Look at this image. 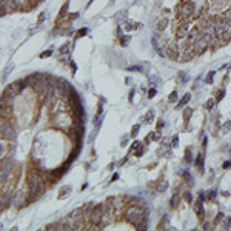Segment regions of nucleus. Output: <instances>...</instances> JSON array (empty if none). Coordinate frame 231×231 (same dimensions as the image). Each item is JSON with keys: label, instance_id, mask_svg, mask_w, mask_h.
<instances>
[{"label": "nucleus", "instance_id": "nucleus-1", "mask_svg": "<svg viewBox=\"0 0 231 231\" xmlns=\"http://www.w3.org/2000/svg\"><path fill=\"white\" fill-rule=\"evenodd\" d=\"M28 188H30L28 200H36L43 193V183H42V180H40L39 173L34 168H31L30 173H28Z\"/></svg>", "mask_w": 231, "mask_h": 231}, {"label": "nucleus", "instance_id": "nucleus-2", "mask_svg": "<svg viewBox=\"0 0 231 231\" xmlns=\"http://www.w3.org/2000/svg\"><path fill=\"white\" fill-rule=\"evenodd\" d=\"M194 11H196L194 2H186L183 6H177V16L180 17V20H189L194 16Z\"/></svg>", "mask_w": 231, "mask_h": 231}, {"label": "nucleus", "instance_id": "nucleus-3", "mask_svg": "<svg viewBox=\"0 0 231 231\" xmlns=\"http://www.w3.org/2000/svg\"><path fill=\"white\" fill-rule=\"evenodd\" d=\"M68 217H70V220H71V223H73L74 229H77V228H82V226H83V220H85V217H83L82 208H77V210L71 211Z\"/></svg>", "mask_w": 231, "mask_h": 231}, {"label": "nucleus", "instance_id": "nucleus-4", "mask_svg": "<svg viewBox=\"0 0 231 231\" xmlns=\"http://www.w3.org/2000/svg\"><path fill=\"white\" fill-rule=\"evenodd\" d=\"M189 31H191V22H189V20H182L179 23V26L176 28V37L183 40L189 34Z\"/></svg>", "mask_w": 231, "mask_h": 231}, {"label": "nucleus", "instance_id": "nucleus-5", "mask_svg": "<svg viewBox=\"0 0 231 231\" xmlns=\"http://www.w3.org/2000/svg\"><path fill=\"white\" fill-rule=\"evenodd\" d=\"M2 137L6 140H14L16 139V131L12 130L9 123H6L5 120H2Z\"/></svg>", "mask_w": 231, "mask_h": 231}, {"label": "nucleus", "instance_id": "nucleus-6", "mask_svg": "<svg viewBox=\"0 0 231 231\" xmlns=\"http://www.w3.org/2000/svg\"><path fill=\"white\" fill-rule=\"evenodd\" d=\"M210 43L207 42L205 39H203L202 36L196 40V43H194V46H193V49H194V52H196V56H199V54H202L203 51L207 49V46H208Z\"/></svg>", "mask_w": 231, "mask_h": 231}, {"label": "nucleus", "instance_id": "nucleus-7", "mask_svg": "<svg viewBox=\"0 0 231 231\" xmlns=\"http://www.w3.org/2000/svg\"><path fill=\"white\" fill-rule=\"evenodd\" d=\"M194 56H196V52H194L193 48H182L180 56H179V62H188V60H191Z\"/></svg>", "mask_w": 231, "mask_h": 231}, {"label": "nucleus", "instance_id": "nucleus-8", "mask_svg": "<svg viewBox=\"0 0 231 231\" xmlns=\"http://www.w3.org/2000/svg\"><path fill=\"white\" fill-rule=\"evenodd\" d=\"M20 89H22V85H20V83H9V85L6 86L5 92L8 94L9 97H14V96H17V94L20 92Z\"/></svg>", "mask_w": 231, "mask_h": 231}, {"label": "nucleus", "instance_id": "nucleus-9", "mask_svg": "<svg viewBox=\"0 0 231 231\" xmlns=\"http://www.w3.org/2000/svg\"><path fill=\"white\" fill-rule=\"evenodd\" d=\"M92 210H94V205L91 202L85 203V205L82 207V213H83V217H85V220H89L91 219V214H92Z\"/></svg>", "mask_w": 231, "mask_h": 231}, {"label": "nucleus", "instance_id": "nucleus-10", "mask_svg": "<svg viewBox=\"0 0 231 231\" xmlns=\"http://www.w3.org/2000/svg\"><path fill=\"white\" fill-rule=\"evenodd\" d=\"M193 210H194V213H196L199 217H202V216H203V205H202V200H200V199H199V200L194 203Z\"/></svg>", "mask_w": 231, "mask_h": 231}, {"label": "nucleus", "instance_id": "nucleus-11", "mask_svg": "<svg viewBox=\"0 0 231 231\" xmlns=\"http://www.w3.org/2000/svg\"><path fill=\"white\" fill-rule=\"evenodd\" d=\"M167 188H168V182H167V180H160V182L157 183V186H156V191H157V193H164Z\"/></svg>", "mask_w": 231, "mask_h": 231}, {"label": "nucleus", "instance_id": "nucleus-12", "mask_svg": "<svg viewBox=\"0 0 231 231\" xmlns=\"http://www.w3.org/2000/svg\"><path fill=\"white\" fill-rule=\"evenodd\" d=\"M189 99H191V94H185V96L179 100V103H177V110H179V108H183V106L189 102Z\"/></svg>", "mask_w": 231, "mask_h": 231}, {"label": "nucleus", "instance_id": "nucleus-13", "mask_svg": "<svg viewBox=\"0 0 231 231\" xmlns=\"http://www.w3.org/2000/svg\"><path fill=\"white\" fill-rule=\"evenodd\" d=\"M167 25H168V20H167V19H160V20H159V23H157V33L165 31Z\"/></svg>", "mask_w": 231, "mask_h": 231}, {"label": "nucleus", "instance_id": "nucleus-14", "mask_svg": "<svg viewBox=\"0 0 231 231\" xmlns=\"http://www.w3.org/2000/svg\"><path fill=\"white\" fill-rule=\"evenodd\" d=\"M143 122H145V123H151V122H153V119H154V110H148V113L143 116Z\"/></svg>", "mask_w": 231, "mask_h": 231}, {"label": "nucleus", "instance_id": "nucleus-15", "mask_svg": "<svg viewBox=\"0 0 231 231\" xmlns=\"http://www.w3.org/2000/svg\"><path fill=\"white\" fill-rule=\"evenodd\" d=\"M71 189H73V188H71L70 185H66V186H63V188L60 189V194H59V199H63V197H66L68 194H70V193H71Z\"/></svg>", "mask_w": 231, "mask_h": 231}, {"label": "nucleus", "instance_id": "nucleus-16", "mask_svg": "<svg viewBox=\"0 0 231 231\" xmlns=\"http://www.w3.org/2000/svg\"><path fill=\"white\" fill-rule=\"evenodd\" d=\"M179 202H180V197H179V194H174L173 197H171V200H170V205L173 207V208H176L179 205Z\"/></svg>", "mask_w": 231, "mask_h": 231}, {"label": "nucleus", "instance_id": "nucleus-17", "mask_svg": "<svg viewBox=\"0 0 231 231\" xmlns=\"http://www.w3.org/2000/svg\"><path fill=\"white\" fill-rule=\"evenodd\" d=\"M185 162H186V164H191V162H193V153H191V149H189V148L185 149Z\"/></svg>", "mask_w": 231, "mask_h": 231}, {"label": "nucleus", "instance_id": "nucleus-18", "mask_svg": "<svg viewBox=\"0 0 231 231\" xmlns=\"http://www.w3.org/2000/svg\"><path fill=\"white\" fill-rule=\"evenodd\" d=\"M130 42H131V36H122L120 37V45L122 46H126Z\"/></svg>", "mask_w": 231, "mask_h": 231}, {"label": "nucleus", "instance_id": "nucleus-19", "mask_svg": "<svg viewBox=\"0 0 231 231\" xmlns=\"http://www.w3.org/2000/svg\"><path fill=\"white\" fill-rule=\"evenodd\" d=\"M214 94H216V97H214V99H216L217 102H220V100L223 99V96H225V89H217Z\"/></svg>", "mask_w": 231, "mask_h": 231}, {"label": "nucleus", "instance_id": "nucleus-20", "mask_svg": "<svg viewBox=\"0 0 231 231\" xmlns=\"http://www.w3.org/2000/svg\"><path fill=\"white\" fill-rule=\"evenodd\" d=\"M68 6H70V3H68V2H66V3H65V5L62 6V11H60V14H59V20H62V19H63V17L66 16V11H68Z\"/></svg>", "mask_w": 231, "mask_h": 231}, {"label": "nucleus", "instance_id": "nucleus-21", "mask_svg": "<svg viewBox=\"0 0 231 231\" xmlns=\"http://www.w3.org/2000/svg\"><path fill=\"white\" fill-rule=\"evenodd\" d=\"M216 102H217V100H216L214 97H213V99H208V100L205 102V108H207V110H213V106L216 105Z\"/></svg>", "mask_w": 231, "mask_h": 231}, {"label": "nucleus", "instance_id": "nucleus-22", "mask_svg": "<svg viewBox=\"0 0 231 231\" xmlns=\"http://www.w3.org/2000/svg\"><path fill=\"white\" fill-rule=\"evenodd\" d=\"M70 49H71V43H65L63 46H60L59 52L60 54H66V52H70Z\"/></svg>", "mask_w": 231, "mask_h": 231}, {"label": "nucleus", "instance_id": "nucleus-23", "mask_svg": "<svg viewBox=\"0 0 231 231\" xmlns=\"http://www.w3.org/2000/svg\"><path fill=\"white\" fill-rule=\"evenodd\" d=\"M222 17H223L226 22H229V23H231V8H228V9L223 12V14H222Z\"/></svg>", "mask_w": 231, "mask_h": 231}, {"label": "nucleus", "instance_id": "nucleus-24", "mask_svg": "<svg viewBox=\"0 0 231 231\" xmlns=\"http://www.w3.org/2000/svg\"><path fill=\"white\" fill-rule=\"evenodd\" d=\"M228 131H231V120L225 122V123L222 125V133H228Z\"/></svg>", "mask_w": 231, "mask_h": 231}, {"label": "nucleus", "instance_id": "nucleus-25", "mask_svg": "<svg viewBox=\"0 0 231 231\" xmlns=\"http://www.w3.org/2000/svg\"><path fill=\"white\" fill-rule=\"evenodd\" d=\"M196 165H197V168H199V170H202V168H203V156H199V157H197V160H196Z\"/></svg>", "mask_w": 231, "mask_h": 231}, {"label": "nucleus", "instance_id": "nucleus-26", "mask_svg": "<svg viewBox=\"0 0 231 231\" xmlns=\"http://www.w3.org/2000/svg\"><path fill=\"white\" fill-rule=\"evenodd\" d=\"M149 139H153V140H159V139H160V133H159V131L153 133V134H151V136H149V137H148L146 140H149Z\"/></svg>", "mask_w": 231, "mask_h": 231}, {"label": "nucleus", "instance_id": "nucleus-27", "mask_svg": "<svg viewBox=\"0 0 231 231\" xmlns=\"http://www.w3.org/2000/svg\"><path fill=\"white\" fill-rule=\"evenodd\" d=\"M222 220H223V214H222V213H219V214L216 216V219H214V223H216V225H219Z\"/></svg>", "mask_w": 231, "mask_h": 231}, {"label": "nucleus", "instance_id": "nucleus-28", "mask_svg": "<svg viewBox=\"0 0 231 231\" xmlns=\"http://www.w3.org/2000/svg\"><path fill=\"white\" fill-rule=\"evenodd\" d=\"M179 145V136H173V140H171V146L176 148Z\"/></svg>", "mask_w": 231, "mask_h": 231}, {"label": "nucleus", "instance_id": "nucleus-29", "mask_svg": "<svg viewBox=\"0 0 231 231\" xmlns=\"http://www.w3.org/2000/svg\"><path fill=\"white\" fill-rule=\"evenodd\" d=\"M191 113H193V110H191V108H186V110L183 111V119H185V120H188V117L191 116Z\"/></svg>", "mask_w": 231, "mask_h": 231}, {"label": "nucleus", "instance_id": "nucleus-30", "mask_svg": "<svg viewBox=\"0 0 231 231\" xmlns=\"http://www.w3.org/2000/svg\"><path fill=\"white\" fill-rule=\"evenodd\" d=\"M183 199H185L186 202H191V200H193V196H191V193H189V191H185V193H183Z\"/></svg>", "mask_w": 231, "mask_h": 231}, {"label": "nucleus", "instance_id": "nucleus-31", "mask_svg": "<svg viewBox=\"0 0 231 231\" xmlns=\"http://www.w3.org/2000/svg\"><path fill=\"white\" fill-rule=\"evenodd\" d=\"M139 128H140V125H134V126H133V131H131V136H133V137H136V136H137Z\"/></svg>", "mask_w": 231, "mask_h": 231}, {"label": "nucleus", "instance_id": "nucleus-32", "mask_svg": "<svg viewBox=\"0 0 231 231\" xmlns=\"http://www.w3.org/2000/svg\"><path fill=\"white\" fill-rule=\"evenodd\" d=\"M170 102H176V100H177V92H176V91H173L171 94H170V99H168Z\"/></svg>", "mask_w": 231, "mask_h": 231}, {"label": "nucleus", "instance_id": "nucleus-33", "mask_svg": "<svg viewBox=\"0 0 231 231\" xmlns=\"http://www.w3.org/2000/svg\"><path fill=\"white\" fill-rule=\"evenodd\" d=\"M51 54H52V49H48V51H45V52L40 54V57H42V59H46V57L51 56Z\"/></svg>", "mask_w": 231, "mask_h": 231}, {"label": "nucleus", "instance_id": "nucleus-34", "mask_svg": "<svg viewBox=\"0 0 231 231\" xmlns=\"http://www.w3.org/2000/svg\"><path fill=\"white\" fill-rule=\"evenodd\" d=\"M88 34V28H82L79 31V34H77V37H83V36H86Z\"/></svg>", "mask_w": 231, "mask_h": 231}, {"label": "nucleus", "instance_id": "nucleus-35", "mask_svg": "<svg viewBox=\"0 0 231 231\" xmlns=\"http://www.w3.org/2000/svg\"><path fill=\"white\" fill-rule=\"evenodd\" d=\"M229 226H231V219H229V217H226L225 222H223V228H225V229H228Z\"/></svg>", "mask_w": 231, "mask_h": 231}, {"label": "nucleus", "instance_id": "nucleus-36", "mask_svg": "<svg viewBox=\"0 0 231 231\" xmlns=\"http://www.w3.org/2000/svg\"><path fill=\"white\" fill-rule=\"evenodd\" d=\"M216 74V71H211L210 74H208V77H207V83H213V76Z\"/></svg>", "mask_w": 231, "mask_h": 231}, {"label": "nucleus", "instance_id": "nucleus-37", "mask_svg": "<svg viewBox=\"0 0 231 231\" xmlns=\"http://www.w3.org/2000/svg\"><path fill=\"white\" fill-rule=\"evenodd\" d=\"M154 96H156V88H151V89L148 91V97H149V99H153Z\"/></svg>", "mask_w": 231, "mask_h": 231}, {"label": "nucleus", "instance_id": "nucleus-38", "mask_svg": "<svg viewBox=\"0 0 231 231\" xmlns=\"http://www.w3.org/2000/svg\"><path fill=\"white\" fill-rule=\"evenodd\" d=\"M128 71H142V66H130Z\"/></svg>", "mask_w": 231, "mask_h": 231}, {"label": "nucleus", "instance_id": "nucleus-39", "mask_svg": "<svg viewBox=\"0 0 231 231\" xmlns=\"http://www.w3.org/2000/svg\"><path fill=\"white\" fill-rule=\"evenodd\" d=\"M216 196H217V191H214V189H213V191H210V200H214L216 199Z\"/></svg>", "mask_w": 231, "mask_h": 231}, {"label": "nucleus", "instance_id": "nucleus-40", "mask_svg": "<svg viewBox=\"0 0 231 231\" xmlns=\"http://www.w3.org/2000/svg\"><path fill=\"white\" fill-rule=\"evenodd\" d=\"M45 17H46V14H45V12H42V14L39 16V23H42V22L45 20Z\"/></svg>", "mask_w": 231, "mask_h": 231}, {"label": "nucleus", "instance_id": "nucleus-41", "mask_svg": "<svg viewBox=\"0 0 231 231\" xmlns=\"http://www.w3.org/2000/svg\"><path fill=\"white\" fill-rule=\"evenodd\" d=\"M142 154H143V148H139L137 151H136V156H137V157H140Z\"/></svg>", "mask_w": 231, "mask_h": 231}, {"label": "nucleus", "instance_id": "nucleus-42", "mask_svg": "<svg viewBox=\"0 0 231 231\" xmlns=\"http://www.w3.org/2000/svg\"><path fill=\"white\" fill-rule=\"evenodd\" d=\"M229 167H231V162H225V164H223V168L225 170H228Z\"/></svg>", "mask_w": 231, "mask_h": 231}, {"label": "nucleus", "instance_id": "nucleus-43", "mask_svg": "<svg viewBox=\"0 0 231 231\" xmlns=\"http://www.w3.org/2000/svg\"><path fill=\"white\" fill-rule=\"evenodd\" d=\"M205 197H207V196H205V194H203V191H202V193L199 194V199H200V200H205Z\"/></svg>", "mask_w": 231, "mask_h": 231}, {"label": "nucleus", "instance_id": "nucleus-44", "mask_svg": "<svg viewBox=\"0 0 231 231\" xmlns=\"http://www.w3.org/2000/svg\"><path fill=\"white\" fill-rule=\"evenodd\" d=\"M164 125H165V123H164V120H160V122H159V123H157V126H159V128H162V126H164Z\"/></svg>", "mask_w": 231, "mask_h": 231}, {"label": "nucleus", "instance_id": "nucleus-45", "mask_svg": "<svg viewBox=\"0 0 231 231\" xmlns=\"http://www.w3.org/2000/svg\"><path fill=\"white\" fill-rule=\"evenodd\" d=\"M117 179H119V174H114V176H113V182L117 180Z\"/></svg>", "mask_w": 231, "mask_h": 231}, {"label": "nucleus", "instance_id": "nucleus-46", "mask_svg": "<svg viewBox=\"0 0 231 231\" xmlns=\"http://www.w3.org/2000/svg\"><path fill=\"white\" fill-rule=\"evenodd\" d=\"M117 36H119V37H122V31H120V28H117Z\"/></svg>", "mask_w": 231, "mask_h": 231}]
</instances>
